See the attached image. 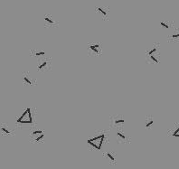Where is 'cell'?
Wrapping results in <instances>:
<instances>
[{
    "label": "cell",
    "instance_id": "obj_1",
    "mask_svg": "<svg viewBox=\"0 0 179 169\" xmlns=\"http://www.w3.org/2000/svg\"><path fill=\"white\" fill-rule=\"evenodd\" d=\"M17 124H32L33 123V117L32 111L30 108H27L23 112V114L16 120Z\"/></svg>",
    "mask_w": 179,
    "mask_h": 169
},
{
    "label": "cell",
    "instance_id": "obj_2",
    "mask_svg": "<svg viewBox=\"0 0 179 169\" xmlns=\"http://www.w3.org/2000/svg\"><path fill=\"white\" fill-rule=\"evenodd\" d=\"M104 139H105L104 134L98 135L96 137H91V139H88V144L93 148H95L97 150H100L102 147V144L104 142Z\"/></svg>",
    "mask_w": 179,
    "mask_h": 169
},
{
    "label": "cell",
    "instance_id": "obj_3",
    "mask_svg": "<svg viewBox=\"0 0 179 169\" xmlns=\"http://www.w3.org/2000/svg\"><path fill=\"white\" fill-rule=\"evenodd\" d=\"M31 137H33L35 142H38L45 137V133L43 130H35V131H33L32 132Z\"/></svg>",
    "mask_w": 179,
    "mask_h": 169
},
{
    "label": "cell",
    "instance_id": "obj_4",
    "mask_svg": "<svg viewBox=\"0 0 179 169\" xmlns=\"http://www.w3.org/2000/svg\"><path fill=\"white\" fill-rule=\"evenodd\" d=\"M89 50H90V52L92 53L99 54L101 53V46L99 45H91L89 46Z\"/></svg>",
    "mask_w": 179,
    "mask_h": 169
},
{
    "label": "cell",
    "instance_id": "obj_5",
    "mask_svg": "<svg viewBox=\"0 0 179 169\" xmlns=\"http://www.w3.org/2000/svg\"><path fill=\"white\" fill-rule=\"evenodd\" d=\"M96 10H97V12H98V13H100V14L101 15V16H103V17H106V16H108V13H107V11H106V10H105L104 8L101 7H97V8H96Z\"/></svg>",
    "mask_w": 179,
    "mask_h": 169
},
{
    "label": "cell",
    "instance_id": "obj_6",
    "mask_svg": "<svg viewBox=\"0 0 179 169\" xmlns=\"http://www.w3.org/2000/svg\"><path fill=\"white\" fill-rule=\"evenodd\" d=\"M1 132L4 135H10L11 134V130L9 128H7V127L5 125H2L1 126Z\"/></svg>",
    "mask_w": 179,
    "mask_h": 169
},
{
    "label": "cell",
    "instance_id": "obj_7",
    "mask_svg": "<svg viewBox=\"0 0 179 169\" xmlns=\"http://www.w3.org/2000/svg\"><path fill=\"white\" fill-rule=\"evenodd\" d=\"M23 80H24V82L27 83V84H29V85H32V83H33L32 80H31V79L29 78V76H28L27 74H24V76H23Z\"/></svg>",
    "mask_w": 179,
    "mask_h": 169
},
{
    "label": "cell",
    "instance_id": "obj_8",
    "mask_svg": "<svg viewBox=\"0 0 179 169\" xmlns=\"http://www.w3.org/2000/svg\"><path fill=\"white\" fill-rule=\"evenodd\" d=\"M105 155L107 156L108 158V159L110 161V162H112V163H115V161H116V158H115V156L111 154V153H106L105 154Z\"/></svg>",
    "mask_w": 179,
    "mask_h": 169
},
{
    "label": "cell",
    "instance_id": "obj_9",
    "mask_svg": "<svg viewBox=\"0 0 179 169\" xmlns=\"http://www.w3.org/2000/svg\"><path fill=\"white\" fill-rule=\"evenodd\" d=\"M46 65H47V62L45 61V60H43V62L38 65V70H43V69L46 67Z\"/></svg>",
    "mask_w": 179,
    "mask_h": 169
},
{
    "label": "cell",
    "instance_id": "obj_10",
    "mask_svg": "<svg viewBox=\"0 0 179 169\" xmlns=\"http://www.w3.org/2000/svg\"><path fill=\"white\" fill-rule=\"evenodd\" d=\"M157 52V49L156 48V47H153L151 50H149V51H147V55H153V54H155Z\"/></svg>",
    "mask_w": 179,
    "mask_h": 169
},
{
    "label": "cell",
    "instance_id": "obj_11",
    "mask_svg": "<svg viewBox=\"0 0 179 169\" xmlns=\"http://www.w3.org/2000/svg\"><path fill=\"white\" fill-rule=\"evenodd\" d=\"M153 123H154V120H152V118H147V121H146V127L147 128L151 127L152 125H153Z\"/></svg>",
    "mask_w": 179,
    "mask_h": 169
},
{
    "label": "cell",
    "instance_id": "obj_12",
    "mask_svg": "<svg viewBox=\"0 0 179 169\" xmlns=\"http://www.w3.org/2000/svg\"><path fill=\"white\" fill-rule=\"evenodd\" d=\"M45 21L48 24H52V26L54 24V21H53V19H51V18L49 17V16H45Z\"/></svg>",
    "mask_w": 179,
    "mask_h": 169
},
{
    "label": "cell",
    "instance_id": "obj_13",
    "mask_svg": "<svg viewBox=\"0 0 179 169\" xmlns=\"http://www.w3.org/2000/svg\"><path fill=\"white\" fill-rule=\"evenodd\" d=\"M149 59H150L153 62H155V64H158V62H159L158 59L156 57L155 54H153V55H149Z\"/></svg>",
    "mask_w": 179,
    "mask_h": 169
},
{
    "label": "cell",
    "instance_id": "obj_14",
    "mask_svg": "<svg viewBox=\"0 0 179 169\" xmlns=\"http://www.w3.org/2000/svg\"><path fill=\"white\" fill-rule=\"evenodd\" d=\"M117 136H118L121 140H125V139H126V137H125V135H123V134H122V133H120V132H118V133H117Z\"/></svg>",
    "mask_w": 179,
    "mask_h": 169
},
{
    "label": "cell",
    "instance_id": "obj_15",
    "mask_svg": "<svg viewBox=\"0 0 179 169\" xmlns=\"http://www.w3.org/2000/svg\"><path fill=\"white\" fill-rule=\"evenodd\" d=\"M124 122H125V120H123V118H120V120H116L115 122H114V124L115 125H119V124H123Z\"/></svg>",
    "mask_w": 179,
    "mask_h": 169
},
{
    "label": "cell",
    "instance_id": "obj_16",
    "mask_svg": "<svg viewBox=\"0 0 179 169\" xmlns=\"http://www.w3.org/2000/svg\"><path fill=\"white\" fill-rule=\"evenodd\" d=\"M45 54V53L44 51H40V52H35L34 55L35 56H44Z\"/></svg>",
    "mask_w": 179,
    "mask_h": 169
},
{
    "label": "cell",
    "instance_id": "obj_17",
    "mask_svg": "<svg viewBox=\"0 0 179 169\" xmlns=\"http://www.w3.org/2000/svg\"><path fill=\"white\" fill-rule=\"evenodd\" d=\"M173 137H179V127H178V128L175 131L174 133H173V135H172Z\"/></svg>",
    "mask_w": 179,
    "mask_h": 169
},
{
    "label": "cell",
    "instance_id": "obj_18",
    "mask_svg": "<svg viewBox=\"0 0 179 169\" xmlns=\"http://www.w3.org/2000/svg\"><path fill=\"white\" fill-rule=\"evenodd\" d=\"M160 24H161V26H163L165 29H168L169 28V26H168V24H165V22H161V23H160Z\"/></svg>",
    "mask_w": 179,
    "mask_h": 169
},
{
    "label": "cell",
    "instance_id": "obj_19",
    "mask_svg": "<svg viewBox=\"0 0 179 169\" xmlns=\"http://www.w3.org/2000/svg\"><path fill=\"white\" fill-rule=\"evenodd\" d=\"M172 38L173 39H176V38H179V34H175L172 35Z\"/></svg>",
    "mask_w": 179,
    "mask_h": 169
}]
</instances>
